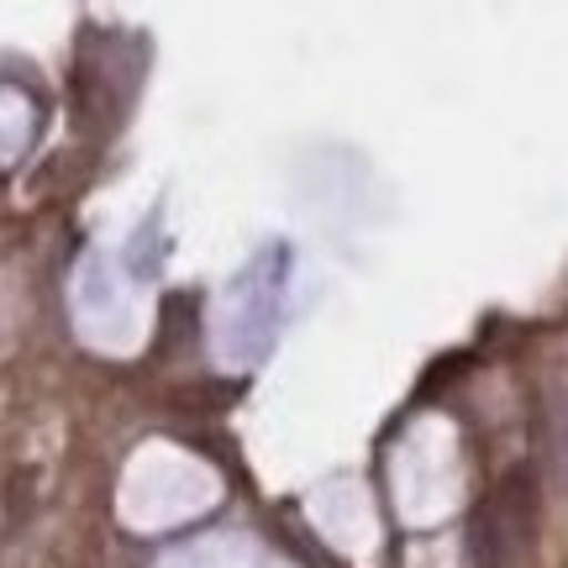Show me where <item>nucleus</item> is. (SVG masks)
<instances>
[{"mask_svg":"<svg viewBox=\"0 0 568 568\" xmlns=\"http://www.w3.org/2000/svg\"><path fill=\"white\" fill-rule=\"evenodd\" d=\"M531 542H537V479H531V468H510L495 500L474 516L468 548L479 568H510L527 558Z\"/></svg>","mask_w":568,"mask_h":568,"instance_id":"f257e3e1","label":"nucleus"}]
</instances>
